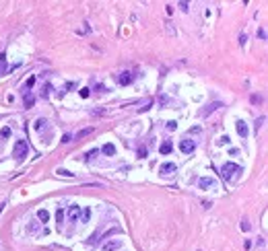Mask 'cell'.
Segmentation results:
<instances>
[{"instance_id":"30bf717a","label":"cell","mask_w":268,"mask_h":251,"mask_svg":"<svg viewBox=\"0 0 268 251\" xmlns=\"http://www.w3.org/2000/svg\"><path fill=\"white\" fill-rule=\"evenodd\" d=\"M101 150H103V153L107 154V157H114V154H116V146H114L111 142H107V144H105L103 148H101Z\"/></svg>"},{"instance_id":"ac0fdd59","label":"cell","mask_w":268,"mask_h":251,"mask_svg":"<svg viewBox=\"0 0 268 251\" xmlns=\"http://www.w3.org/2000/svg\"><path fill=\"white\" fill-rule=\"evenodd\" d=\"M56 220H58V224L64 220V210H58V212H56Z\"/></svg>"},{"instance_id":"9c48e42d","label":"cell","mask_w":268,"mask_h":251,"mask_svg":"<svg viewBox=\"0 0 268 251\" xmlns=\"http://www.w3.org/2000/svg\"><path fill=\"white\" fill-rule=\"evenodd\" d=\"M68 216H70V220H76L80 216V208L79 206H68Z\"/></svg>"},{"instance_id":"3957f363","label":"cell","mask_w":268,"mask_h":251,"mask_svg":"<svg viewBox=\"0 0 268 251\" xmlns=\"http://www.w3.org/2000/svg\"><path fill=\"white\" fill-rule=\"evenodd\" d=\"M194 148H196V144H194L192 140H182V142H179V150H182L184 154L194 153Z\"/></svg>"},{"instance_id":"8992f818","label":"cell","mask_w":268,"mask_h":251,"mask_svg":"<svg viewBox=\"0 0 268 251\" xmlns=\"http://www.w3.org/2000/svg\"><path fill=\"white\" fill-rule=\"evenodd\" d=\"M120 247H122V241L116 239V241H107L101 249H103V251H116V249H120Z\"/></svg>"},{"instance_id":"d4e9b609","label":"cell","mask_w":268,"mask_h":251,"mask_svg":"<svg viewBox=\"0 0 268 251\" xmlns=\"http://www.w3.org/2000/svg\"><path fill=\"white\" fill-rule=\"evenodd\" d=\"M33 83H35V76H31V78L27 80V84H25V87H27V89H31V87H33Z\"/></svg>"},{"instance_id":"44dd1931","label":"cell","mask_w":268,"mask_h":251,"mask_svg":"<svg viewBox=\"0 0 268 251\" xmlns=\"http://www.w3.org/2000/svg\"><path fill=\"white\" fill-rule=\"evenodd\" d=\"M175 128H178V122H175V119L167 122V130H175Z\"/></svg>"},{"instance_id":"ffe728a7","label":"cell","mask_w":268,"mask_h":251,"mask_svg":"<svg viewBox=\"0 0 268 251\" xmlns=\"http://www.w3.org/2000/svg\"><path fill=\"white\" fill-rule=\"evenodd\" d=\"M89 218H91V210H89V208H85V212H83V220L87 222Z\"/></svg>"},{"instance_id":"2e32d148","label":"cell","mask_w":268,"mask_h":251,"mask_svg":"<svg viewBox=\"0 0 268 251\" xmlns=\"http://www.w3.org/2000/svg\"><path fill=\"white\" fill-rule=\"evenodd\" d=\"M151 105H153V99H147V101H144V105H142V107H138V111H147V109H149Z\"/></svg>"},{"instance_id":"4316f807","label":"cell","mask_w":268,"mask_h":251,"mask_svg":"<svg viewBox=\"0 0 268 251\" xmlns=\"http://www.w3.org/2000/svg\"><path fill=\"white\" fill-rule=\"evenodd\" d=\"M258 37H260V39H266V31H264V29H258Z\"/></svg>"},{"instance_id":"f1b7e54d","label":"cell","mask_w":268,"mask_h":251,"mask_svg":"<svg viewBox=\"0 0 268 251\" xmlns=\"http://www.w3.org/2000/svg\"><path fill=\"white\" fill-rule=\"evenodd\" d=\"M264 119H266V118H260V119H258V122H256V130H258V128H260V126H262V123H264Z\"/></svg>"},{"instance_id":"8fae6325","label":"cell","mask_w":268,"mask_h":251,"mask_svg":"<svg viewBox=\"0 0 268 251\" xmlns=\"http://www.w3.org/2000/svg\"><path fill=\"white\" fill-rule=\"evenodd\" d=\"M23 101H25V107H33V103H35V97L29 93V91H27V93H25V97H23Z\"/></svg>"},{"instance_id":"277c9868","label":"cell","mask_w":268,"mask_h":251,"mask_svg":"<svg viewBox=\"0 0 268 251\" xmlns=\"http://www.w3.org/2000/svg\"><path fill=\"white\" fill-rule=\"evenodd\" d=\"M173 171H178V165H175V163H163L159 167L161 175H169V173H173Z\"/></svg>"},{"instance_id":"83f0119b","label":"cell","mask_w":268,"mask_h":251,"mask_svg":"<svg viewBox=\"0 0 268 251\" xmlns=\"http://www.w3.org/2000/svg\"><path fill=\"white\" fill-rule=\"evenodd\" d=\"M241 228H243V231H250V222L243 220V222H241Z\"/></svg>"},{"instance_id":"5bb4252c","label":"cell","mask_w":268,"mask_h":251,"mask_svg":"<svg viewBox=\"0 0 268 251\" xmlns=\"http://www.w3.org/2000/svg\"><path fill=\"white\" fill-rule=\"evenodd\" d=\"M217 107H221V103H210L206 109H202V111H200V115H209V113H213Z\"/></svg>"},{"instance_id":"7c38bea8","label":"cell","mask_w":268,"mask_h":251,"mask_svg":"<svg viewBox=\"0 0 268 251\" xmlns=\"http://www.w3.org/2000/svg\"><path fill=\"white\" fill-rule=\"evenodd\" d=\"M37 218H39L41 222H48V220H50V212L41 208V210H37Z\"/></svg>"},{"instance_id":"9a60e30c","label":"cell","mask_w":268,"mask_h":251,"mask_svg":"<svg viewBox=\"0 0 268 251\" xmlns=\"http://www.w3.org/2000/svg\"><path fill=\"white\" fill-rule=\"evenodd\" d=\"M91 132H93V128H85V130H80V132L76 134V140H79V138H85V136H89Z\"/></svg>"},{"instance_id":"484cf974","label":"cell","mask_w":268,"mask_h":251,"mask_svg":"<svg viewBox=\"0 0 268 251\" xmlns=\"http://www.w3.org/2000/svg\"><path fill=\"white\" fill-rule=\"evenodd\" d=\"M80 97H83V99L89 97V89H80Z\"/></svg>"},{"instance_id":"7402d4cb","label":"cell","mask_w":268,"mask_h":251,"mask_svg":"<svg viewBox=\"0 0 268 251\" xmlns=\"http://www.w3.org/2000/svg\"><path fill=\"white\" fill-rule=\"evenodd\" d=\"M231 140H229V136H221L219 138V144H229Z\"/></svg>"},{"instance_id":"7a4b0ae2","label":"cell","mask_w":268,"mask_h":251,"mask_svg":"<svg viewBox=\"0 0 268 251\" xmlns=\"http://www.w3.org/2000/svg\"><path fill=\"white\" fill-rule=\"evenodd\" d=\"M27 150H29L27 140H17V142H15V148H13V157H17V158L21 161V158L27 157Z\"/></svg>"},{"instance_id":"d6986e66","label":"cell","mask_w":268,"mask_h":251,"mask_svg":"<svg viewBox=\"0 0 268 251\" xmlns=\"http://www.w3.org/2000/svg\"><path fill=\"white\" fill-rule=\"evenodd\" d=\"M58 175H64V177H72V173L66 171V169H58Z\"/></svg>"},{"instance_id":"e0dca14e","label":"cell","mask_w":268,"mask_h":251,"mask_svg":"<svg viewBox=\"0 0 268 251\" xmlns=\"http://www.w3.org/2000/svg\"><path fill=\"white\" fill-rule=\"evenodd\" d=\"M0 136H2V138H8V136H10V128H6V126H4V128L0 130Z\"/></svg>"},{"instance_id":"6da1fadb","label":"cell","mask_w":268,"mask_h":251,"mask_svg":"<svg viewBox=\"0 0 268 251\" xmlns=\"http://www.w3.org/2000/svg\"><path fill=\"white\" fill-rule=\"evenodd\" d=\"M235 173H241V167H239L237 163H225L223 169H221V177L225 181H229V179L235 177Z\"/></svg>"},{"instance_id":"4fadbf2b","label":"cell","mask_w":268,"mask_h":251,"mask_svg":"<svg viewBox=\"0 0 268 251\" xmlns=\"http://www.w3.org/2000/svg\"><path fill=\"white\" fill-rule=\"evenodd\" d=\"M171 150H173V144L169 142V140H167V142H163V144H161V154H169Z\"/></svg>"},{"instance_id":"603a6c76","label":"cell","mask_w":268,"mask_h":251,"mask_svg":"<svg viewBox=\"0 0 268 251\" xmlns=\"http://www.w3.org/2000/svg\"><path fill=\"white\" fill-rule=\"evenodd\" d=\"M4 62H6V56L0 54V72H2V68H4Z\"/></svg>"},{"instance_id":"52a82bcc","label":"cell","mask_w":268,"mask_h":251,"mask_svg":"<svg viewBox=\"0 0 268 251\" xmlns=\"http://www.w3.org/2000/svg\"><path fill=\"white\" fill-rule=\"evenodd\" d=\"M132 80H134L132 72H122V74H118V83H120V84H130Z\"/></svg>"},{"instance_id":"ba28073f","label":"cell","mask_w":268,"mask_h":251,"mask_svg":"<svg viewBox=\"0 0 268 251\" xmlns=\"http://www.w3.org/2000/svg\"><path fill=\"white\" fill-rule=\"evenodd\" d=\"M198 185H200V189H209V187H214V179H213V177H200Z\"/></svg>"},{"instance_id":"f546056e","label":"cell","mask_w":268,"mask_h":251,"mask_svg":"<svg viewBox=\"0 0 268 251\" xmlns=\"http://www.w3.org/2000/svg\"><path fill=\"white\" fill-rule=\"evenodd\" d=\"M95 154H97V150H95V148H93V150H91V153H87V158H91V157H95Z\"/></svg>"},{"instance_id":"5b68a950","label":"cell","mask_w":268,"mask_h":251,"mask_svg":"<svg viewBox=\"0 0 268 251\" xmlns=\"http://www.w3.org/2000/svg\"><path fill=\"white\" fill-rule=\"evenodd\" d=\"M235 128H237V134L241 138H248V134H250V130H248V123L243 122V119H239L237 123H235Z\"/></svg>"},{"instance_id":"cb8c5ba5","label":"cell","mask_w":268,"mask_h":251,"mask_svg":"<svg viewBox=\"0 0 268 251\" xmlns=\"http://www.w3.org/2000/svg\"><path fill=\"white\" fill-rule=\"evenodd\" d=\"M44 123H45V122H44V119H41V118H39V119H37V122H35V130H39V128H41V126H44Z\"/></svg>"}]
</instances>
